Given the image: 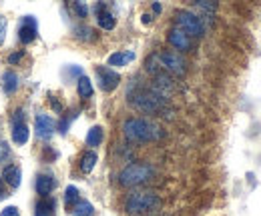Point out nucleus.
Here are the masks:
<instances>
[{
    "instance_id": "obj_1",
    "label": "nucleus",
    "mask_w": 261,
    "mask_h": 216,
    "mask_svg": "<svg viewBox=\"0 0 261 216\" xmlns=\"http://www.w3.org/2000/svg\"><path fill=\"white\" fill-rule=\"evenodd\" d=\"M123 134L125 138L137 144H147V142H155L159 138H163V128L155 120L149 118H141V116H133L123 122Z\"/></svg>"
},
{
    "instance_id": "obj_2",
    "label": "nucleus",
    "mask_w": 261,
    "mask_h": 216,
    "mask_svg": "<svg viewBox=\"0 0 261 216\" xmlns=\"http://www.w3.org/2000/svg\"><path fill=\"white\" fill-rule=\"evenodd\" d=\"M161 208V198L157 192L151 190H137L127 196L125 200V210L133 216L153 214Z\"/></svg>"
},
{
    "instance_id": "obj_3",
    "label": "nucleus",
    "mask_w": 261,
    "mask_h": 216,
    "mask_svg": "<svg viewBox=\"0 0 261 216\" xmlns=\"http://www.w3.org/2000/svg\"><path fill=\"white\" fill-rule=\"evenodd\" d=\"M129 104L133 108L145 112V114H161L167 112V100L161 98L159 94H155L151 88H139V90H130L127 94Z\"/></svg>"
},
{
    "instance_id": "obj_4",
    "label": "nucleus",
    "mask_w": 261,
    "mask_h": 216,
    "mask_svg": "<svg viewBox=\"0 0 261 216\" xmlns=\"http://www.w3.org/2000/svg\"><path fill=\"white\" fill-rule=\"evenodd\" d=\"M155 176V168L147 162H133L129 166H125L119 174V184L125 188H135V186L147 184L151 182Z\"/></svg>"
},
{
    "instance_id": "obj_5",
    "label": "nucleus",
    "mask_w": 261,
    "mask_h": 216,
    "mask_svg": "<svg viewBox=\"0 0 261 216\" xmlns=\"http://www.w3.org/2000/svg\"><path fill=\"white\" fill-rule=\"evenodd\" d=\"M175 28H179V30H183L187 36H203L205 34V24H203V20L193 14V12H189V10H177L175 12Z\"/></svg>"
},
{
    "instance_id": "obj_6",
    "label": "nucleus",
    "mask_w": 261,
    "mask_h": 216,
    "mask_svg": "<svg viewBox=\"0 0 261 216\" xmlns=\"http://www.w3.org/2000/svg\"><path fill=\"white\" fill-rule=\"evenodd\" d=\"M159 62H161V68H163L165 74H175V76H183L187 72V62L185 58L175 52V50H163V52H157Z\"/></svg>"
},
{
    "instance_id": "obj_7",
    "label": "nucleus",
    "mask_w": 261,
    "mask_h": 216,
    "mask_svg": "<svg viewBox=\"0 0 261 216\" xmlns=\"http://www.w3.org/2000/svg\"><path fill=\"white\" fill-rule=\"evenodd\" d=\"M24 118H27L24 110L22 108H16L14 114H12V140L18 146H24L29 142V138H31V130H29Z\"/></svg>"
},
{
    "instance_id": "obj_8",
    "label": "nucleus",
    "mask_w": 261,
    "mask_h": 216,
    "mask_svg": "<svg viewBox=\"0 0 261 216\" xmlns=\"http://www.w3.org/2000/svg\"><path fill=\"white\" fill-rule=\"evenodd\" d=\"M97 76H98V84H100V88L105 92H113L121 84V76L115 70L107 68V66H97Z\"/></svg>"
},
{
    "instance_id": "obj_9",
    "label": "nucleus",
    "mask_w": 261,
    "mask_h": 216,
    "mask_svg": "<svg viewBox=\"0 0 261 216\" xmlns=\"http://www.w3.org/2000/svg\"><path fill=\"white\" fill-rule=\"evenodd\" d=\"M151 90L155 94H159L161 98H169L171 94L175 92V82H173V78L169 76V74H157V76H153V82H151Z\"/></svg>"
},
{
    "instance_id": "obj_10",
    "label": "nucleus",
    "mask_w": 261,
    "mask_h": 216,
    "mask_svg": "<svg viewBox=\"0 0 261 216\" xmlns=\"http://www.w3.org/2000/svg\"><path fill=\"white\" fill-rule=\"evenodd\" d=\"M167 38H169V44H171V46H175L177 50H183V52L191 50V46H193L191 36H187L185 32L179 30V28H171L169 34H167Z\"/></svg>"
},
{
    "instance_id": "obj_11",
    "label": "nucleus",
    "mask_w": 261,
    "mask_h": 216,
    "mask_svg": "<svg viewBox=\"0 0 261 216\" xmlns=\"http://www.w3.org/2000/svg\"><path fill=\"white\" fill-rule=\"evenodd\" d=\"M36 34H38V24H36V18L34 16H24L22 18V24H20V30H18V38H20V42H24V44H29V42H33L34 38H36Z\"/></svg>"
},
{
    "instance_id": "obj_12",
    "label": "nucleus",
    "mask_w": 261,
    "mask_h": 216,
    "mask_svg": "<svg viewBox=\"0 0 261 216\" xmlns=\"http://www.w3.org/2000/svg\"><path fill=\"white\" fill-rule=\"evenodd\" d=\"M36 134L40 136V138H50L53 134H55V128H57V124L55 120L50 118V116H46V114H38L36 116Z\"/></svg>"
},
{
    "instance_id": "obj_13",
    "label": "nucleus",
    "mask_w": 261,
    "mask_h": 216,
    "mask_svg": "<svg viewBox=\"0 0 261 216\" xmlns=\"http://www.w3.org/2000/svg\"><path fill=\"white\" fill-rule=\"evenodd\" d=\"M55 186H57V180H55L53 174H38V178H36V192L42 198H46L55 190Z\"/></svg>"
},
{
    "instance_id": "obj_14",
    "label": "nucleus",
    "mask_w": 261,
    "mask_h": 216,
    "mask_svg": "<svg viewBox=\"0 0 261 216\" xmlns=\"http://www.w3.org/2000/svg\"><path fill=\"white\" fill-rule=\"evenodd\" d=\"M20 178H22L20 168L14 166V164H8V166L2 170V182H6L10 188H18V186H20Z\"/></svg>"
},
{
    "instance_id": "obj_15",
    "label": "nucleus",
    "mask_w": 261,
    "mask_h": 216,
    "mask_svg": "<svg viewBox=\"0 0 261 216\" xmlns=\"http://www.w3.org/2000/svg\"><path fill=\"white\" fill-rule=\"evenodd\" d=\"M102 8H105L102 4H98L97 6L98 26H100V28H105V30H113V28H115V24H117V20H115V16H113L111 12H107V10H102Z\"/></svg>"
},
{
    "instance_id": "obj_16",
    "label": "nucleus",
    "mask_w": 261,
    "mask_h": 216,
    "mask_svg": "<svg viewBox=\"0 0 261 216\" xmlns=\"http://www.w3.org/2000/svg\"><path fill=\"white\" fill-rule=\"evenodd\" d=\"M97 160H98V156L95 150H87L85 155L81 156V170L85 172V174H89V172H93L95 170V166H97Z\"/></svg>"
},
{
    "instance_id": "obj_17",
    "label": "nucleus",
    "mask_w": 261,
    "mask_h": 216,
    "mask_svg": "<svg viewBox=\"0 0 261 216\" xmlns=\"http://www.w3.org/2000/svg\"><path fill=\"white\" fill-rule=\"evenodd\" d=\"M70 214L72 216H95V208H93V204H91L89 200H79V202L72 206Z\"/></svg>"
},
{
    "instance_id": "obj_18",
    "label": "nucleus",
    "mask_w": 261,
    "mask_h": 216,
    "mask_svg": "<svg viewBox=\"0 0 261 216\" xmlns=\"http://www.w3.org/2000/svg\"><path fill=\"white\" fill-rule=\"evenodd\" d=\"M55 208H57V200L53 198H44L36 204V216H53L55 214Z\"/></svg>"
},
{
    "instance_id": "obj_19",
    "label": "nucleus",
    "mask_w": 261,
    "mask_h": 216,
    "mask_svg": "<svg viewBox=\"0 0 261 216\" xmlns=\"http://www.w3.org/2000/svg\"><path fill=\"white\" fill-rule=\"evenodd\" d=\"M135 58V52H115L109 56V66H127Z\"/></svg>"
},
{
    "instance_id": "obj_20",
    "label": "nucleus",
    "mask_w": 261,
    "mask_h": 216,
    "mask_svg": "<svg viewBox=\"0 0 261 216\" xmlns=\"http://www.w3.org/2000/svg\"><path fill=\"white\" fill-rule=\"evenodd\" d=\"M145 70H147L149 74H153V76H157V74H163V68H161V62H159V56H157V52H155V54H151V56L145 60Z\"/></svg>"
},
{
    "instance_id": "obj_21",
    "label": "nucleus",
    "mask_w": 261,
    "mask_h": 216,
    "mask_svg": "<svg viewBox=\"0 0 261 216\" xmlns=\"http://www.w3.org/2000/svg\"><path fill=\"white\" fill-rule=\"evenodd\" d=\"M2 82H4V90H6L8 94H12L16 88H18V76H16V72L8 70V72L2 76Z\"/></svg>"
},
{
    "instance_id": "obj_22",
    "label": "nucleus",
    "mask_w": 261,
    "mask_h": 216,
    "mask_svg": "<svg viewBox=\"0 0 261 216\" xmlns=\"http://www.w3.org/2000/svg\"><path fill=\"white\" fill-rule=\"evenodd\" d=\"M76 88H79V94L83 98H91L93 96V82L89 76H81L79 82H76Z\"/></svg>"
},
{
    "instance_id": "obj_23",
    "label": "nucleus",
    "mask_w": 261,
    "mask_h": 216,
    "mask_svg": "<svg viewBox=\"0 0 261 216\" xmlns=\"http://www.w3.org/2000/svg\"><path fill=\"white\" fill-rule=\"evenodd\" d=\"M102 142V128L100 126H93L87 134V144L89 146H98Z\"/></svg>"
},
{
    "instance_id": "obj_24",
    "label": "nucleus",
    "mask_w": 261,
    "mask_h": 216,
    "mask_svg": "<svg viewBox=\"0 0 261 216\" xmlns=\"http://www.w3.org/2000/svg\"><path fill=\"white\" fill-rule=\"evenodd\" d=\"M65 200H66V204H70V202H79L81 200V196H79V188L76 186H66V190H65Z\"/></svg>"
},
{
    "instance_id": "obj_25",
    "label": "nucleus",
    "mask_w": 261,
    "mask_h": 216,
    "mask_svg": "<svg viewBox=\"0 0 261 216\" xmlns=\"http://www.w3.org/2000/svg\"><path fill=\"white\" fill-rule=\"evenodd\" d=\"M76 36L83 38V40H95V30L89 28V26H79L76 28Z\"/></svg>"
},
{
    "instance_id": "obj_26",
    "label": "nucleus",
    "mask_w": 261,
    "mask_h": 216,
    "mask_svg": "<svg viewBox=\"0 0 261 216\" xmlns=\"http://www.w3.org/2000/svg\"><path fill=\"white\" fill-rule=\"evenodd\" d=\"M197 8H201V10H205V12H215L217 10V2H207V0H197L195 2Z\"/></svg>"
},
{
    "instance_id": "obj_27",
    "label": "nucleus",
    "mask_w": 261,
    "mask_h": 216,
    "mask_svg": "<svg viewBox=\"0 0 261 216\" xmlns=\"http://www.w3.org/2000/svg\"><path fill=\"white\" fill-rule=\"evenodd\" d=\"M72 8L76 10V14H79L81 18H85V16L89 14V8H87V6L83 4V2H74V4H72Z\"/></svg>"
},
{
    "instance_id": "obj_28",
    "label": "nucleus",
    "mask_w": 261,
    "mask_h": 216,
    "mask_svg": "<svg viewBox=\"0 0 261 216\" xmlns=\"http://www.w3.org/2000/svg\"><path fill=\"white\" fill-rule=\"evenodd\" d=\"M10 155V148H8V144L6 142H0V162H4L6 158Z\"/></svg>"
},
{
    "instance_id": "obj_29",
    "label": "nucleus",
    "mask_w": 261,
    "mask_h": 216,
    "mask_svg": "<svg viewBox=\"0 0 261 216\" xmlns=\"http://www.w3.org/2000/svg\"><path fill=\"white\" fill-rule=\"evenodd\" d=\"M4 38H6V18L0 14V44L4 42Z\"/></svg>"
},
{
    "instance_id": "obj_30",
    "label": "nucleus",
    "mask_w": 261,
    "mask_h": 216,
    "mask_svg": "<svg viewBox=\"0 0 261 216\" xmlns=\"http://www.w3.org/2000/svg\"><path fill=\"white\" fill-rule=\"evenodd\" d=\"M0 216H20V212H18V208H16V206H6Z\"/></svg>"
},
{
    "instance_id": "obj_31",
    "label": "nucleus",
    "mask_w": 261,
    "mask_h": 216,
    "mask_svg": "<svg viewBox=\"0 0 261 216\" xmlns=\"http://www.w3.org/2000/svg\"><path fill=\"white\" fill-rule=\"evenodd\" d=\"M22 56H24V50H20V52H14V54H10V58H8V62H10V64H14V62L20 60Z\"/></svg>"
},
{
    "instance_id": "obj_32",
    "label": "nucleus",
    "mask_w": 261,
    "mask_h": 216,
    "mask_svg": "<svg viewBox=\"0 0 261 216\" xmlns=\"http://www.w3.org/2000/svg\"><path fill=\"white\" fill-rule=\"evenodd\" d=\"M50 106H53L57 112H61V110H63V104H61L59 100H55V98H50Z\"/></svg>"
},
{
    "instance_id": "obj_33",
    "label": "nucleus",
    "mask_w": 261,
    "mask_h": 216,
    "mask_svg": "<svg viewBox=\"0 0 261 216\" xmlns=\"http://www.w3.org/2000/svg\"><path fill=\"white\" fill-rule=\"evenodd\" d=\"M153 10H155V12H157V14H159V12H161V10H163V8H161V4H159V2H155V4H153Z\"/></svg>"
},
{
    "instance_id": "obj_34",
    "label": "nucleus",
    "mask_w": 261,
    "mask_h": 216,
    "mask_svg": "<svg viewBox=\"0 0 261 216\" xmlns=\"http://www.w3.org/2000/svg\"><path fill=\"white\" fill-rule=\"evenodd\" d=\"M143 22L149 24V22H151V14H143Z\"/></svg>"
},
{
    "instance_id": "obj_35",
    "label": "nucleus",
    "mask_w": 261,
    "mask_h": 216,
    "mask_svg": "<svg viewBox=\"0 0 261 216\" xmlns=\"http://www.w3.org/2000/svg\"><path fill=\"white\" fill-rule=\"evenodd\" d=\"M4 196V184H2V178H0V198Z\"/></svg>"
}]
</instances>
